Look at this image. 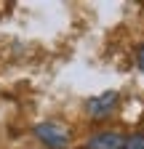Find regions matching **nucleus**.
<instances>
[{"instance_id": "1", "label": "nucleus", "mask_w": 144, "mask_h": 149, "mask_svg": "<svg viewBox=\"0 0 144 149\" xmlns=\"http://www.w3.org/2000/svg\"><path fill=\"white\" fill-rule=\"evenodd\" d=\"M35 136H38L45 146H51V149H67V144H69L67 128H62L56 123H40L38 128H35Z\"/></svg>"}, {"instance_id": "2", "label": "nucleus", "mask_w": 144, "mask_h": 149, "mask_svg": "<svg viewBox=\"0 0 144 149\" xmlns=\"http://www.w3.org/2000/svg\"><path fill=\"white\" fill-rule=\"evenodd\" d=\"M115 104H117V93L115 91H104V93H99V96L85 101V112H88L91 120H104V117L112 115Z\"/></svg>"}, {"instance_id": "3", "label": "nucleus", "mask_w": 144, "mask_h": 149, "mask_svg": "<svg viewBox=\"0 0 144 149\" xmlns=\"http://www.w3.org/2000/svg\"><path fill=\"white\" fill-rule=\"evenodd\" d=\"M88 146L91 149H123V136L115 133V130H104V133H96Z\"/></svg>"}, {"instance_id": "4", "label": "nucleus", "mask_w": 144, "mask_h": 149, "mask_svg": "<svg viewBox=\"0 0 144 149\" xmlns=\"http://www.w3.org/2000/svg\"><path fill=\"white\" fill-rule=\"evenodd\" d=\"M123 149H144V133H134L123 141Z\"/></svg>"}, {"instance_id": "5", "label": "nucleus", "mask_w": 144, "mask_h": 149, "mask_svg": "<svg viewBox=\"0 0 144 149\" xmlns=\"http://www.w3.org/2000/svg\"><path fill=\"white\" fill-rule=\"evenodd\" d=\"M139 69H141V72H144V45H141V48H139Z\"/></svg>"}]
</instances>
